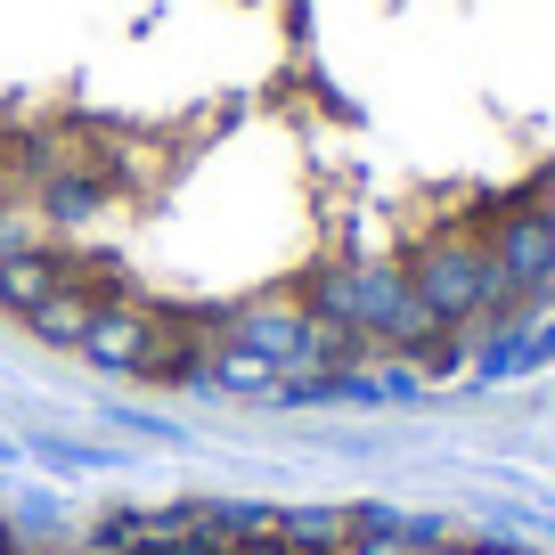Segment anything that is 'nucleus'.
I'll return each instance as SVG.
<instances>
[{"instance_id":"1","label":"nucleus","mask_w":555,"mask_h":555,"mask_svg":"<svg viewBox=\"0 0 555 555\" xmlns=\"http://www.w3.org/2000/svg\"><path fill=\"white\" fill-rule=\"evenodd\" d=\"M0 319L156 392L555 367V0H0Z\"/></svg>"},{"instance_id":"2","label":"nucleus","mask_w":555,"mask_h":555,"mask_svg":"<svg viewBox=\"0 0 555 555\" xmlns=\"http://www.w3.org/2000/svg\"><path fill=\"white\" fill-rule=\"evenodd\" d=\"M0 555H17V539H0ZM90 555H555V547H515L490 531L367 515V506H205V515L172 522H131Z\"/></svg>"}]
</instances>
